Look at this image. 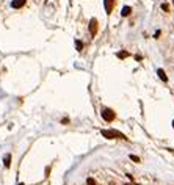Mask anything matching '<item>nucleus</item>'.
<instances>
[{
    "instance_id": "15",
    "label": "nucleus",
    "mask_w": 174,
    "mask_h": 185,
    "mask_svg": "<svg viewBox=\"0 0 174 185\" xmlns=\"http://www.w3.org/2000/svg\"><path fill=\"white\" fill-rule=\"evenodd\" d=\"M19 185H25V183H19Z\"/></svg>"
},
{
    "instance_id": "14",
    "label": "nucleus",
    "mask_w": 174,
    "mask_h": 185,
    "mask_svg": "<svg viewBox=\"0 0 174 185\" xmlns=\"http://www.w3.org/2000/svg\"><path fill=\"white\" fill-rule=\"evenodd\" d=\"M127 185H138V183H127Z\"/></svg>"
},
{
    "instance_id": "10",
    "label": "nucleus",
    "mask_w": 174,
    "mask_h": 185,
    "mask_svg": "<svg viewBox=\"0 0 174 185\" xmlns=\"http://www.w3.org/2000/svg\"><path fill=\"white\" fill-rule=\"evenodd\" d=\"M118 57H119V58H126V57H129V52H119Z\"/></svg>"
},
{
    "instance_id": "13",
    "label": "nucleus",
    "mask_w": 174,
    "mask_h": 185,
    "mask_svg": "<svg viewBox=\"0 0 174 185\" xmlns=\"http://www.w3.org/2000/svg\"><path fill=\"white\" fill-rule=\"evenodd\" d=\"M130 158H132V160H133V161H140V158H138V157H137V155H130Z\"/></svg>"
},
{
    "instance_id": "12",
    "label": "nucleus",
    "mask_w": 174,
    "mask_h": 185,
    "mask_svg": "<svg viewBox=\"0 0 174 185\" xmlns=\"http://www.w3.org/2000/svg\"><path fill=\"white\" fill-rule=\"evenodd\" d=\"M168 8H169V6H168L166 3H163V5H162V10H163V11H168Z\"/></svg>"
},
{
    "instance_id": "11",
    "label": "nucleus",
    "mask_w": 174,
    "mask_h": 185,
    "mask_svg": "<svg viewBox=\"0 0 174 185\" xmlns=\"http://www.w3.org/2000/svg\"><path fill=\"white\" fill-rule=\"evenodd\" d=\"M86 183H88V185H96V180H94L93 177H89V179L86 180Z\"/></svg>"
},
{
    "instance_id": "17",
    "label": "nucleus",
    "mask_w": 174,
    "mask_h": 185,
    "mask_svg": "<svg viewBox=\"0 0 174 185\" xmlns=\"http://www.w3.org/2000/svg\"><path fill=\"white\" fill-rule=\"evenodd\" d=\"M172 3H174V2H172Z\"/></svg>"
},
{
    "instance_id": "5",
    "label": "nucleus",
    "mask_w": 174,
    "mask_h": 185,
    "mask_svg": "<svg viewBox=\"0 0 174 185\" xmlns=\"http://www.w3.org/2000/svg\"><path fill=\"white\" fill-rule=\"evenodd\" d=\"M24 5H25V0H13V3H11V6H13V8H16V10L22 8Z\"/></svg>"
},
{
    "instance_id": "4",
    "label": "nucleus",
    "mask_w": 174,
    "mask_h": 185,
    "mask_svg": "<svg viewBox=\"0 0 174 185\" xmlns=\"http://www.w3.org/2000/svg\"><path fill=\"white\" fill-rule=\"evenodd\" d=\"M105 11L110 14L111 11H113V6H115V0H105Z\"/></svg>"
},
{
    "instance_id": "3",
    "label": "nucleus",
    "mask_w": 174,
    "mask_h": 185,
    "mask_svg": "<svg viewBox=\"0 0 174 185\" xmlns=\"http://www.w3.org/2000/svg\"><path fill=\"white\" fill-rule=\"evenodd\" d=\"M89 33H91V36H96V33H97V19L89 20Z\"/></svg>"
},
{
    "instance_id": "1",
    "label": "nucleus",
    "mask_w": 174,
    "mask_h": 185,
    "mask_svg": "<svg viewBox=\"0 0 174 185\" xmlns=\"http://www.w3.org/2000/svg\"><path fill=\"white\" fill-rule=\"evenodd\" d=\"M101 133H102L105 138H110V140H113V138H121V140H127L126 135H122V133L118 132V130H101Z\"/></svg>"
},
{
    "instance_id": "7",
    "label": "nucleus",
    "mask_w": 174,
    "mask_h": 185,
    "mask_svg": "<svg viewBox=\"0 0 174 185\" xmlns=\"http://www.w3.org/2000/svg\"><path fill=\"white\" fill-rule=\"evenodd\" d=\"M157 74H159V77H160L163 82H166V80H168V77H166V74H165V71H163V69H159V71H157Z\"/></svg>"
},
{
    "instance_id": "16",
    "label": "nucleus",
    "mask_w": 174,
    "mask_h": 185,
    "mask_svg": "<svg viewBox=\"0 0 174 185\" xmlns=\"http://www.w3.org/2000/svg\"><path fill=\"white\" fill-rule=\"evenodd\" d=\"M172 127H174V121H172Z\"/></svg>"
},
{
    "instance_id": "2",
    "label": "nucleus",
    "mask_w": 174,
    "mask_h": 185,
    "mask_svg": "<svg viewBox=\"0 0 174 185\" xmlns=\"http://www.w3.org/2000/svg\"><path fill=\"white\" fill-rule=\"evenodd\" d=\"M102 118H104L107 123H111V121L116 118V114H115L113 110H110V108H104V110H102Z\"/></svg>"
},
{
    "instance_id": "9",
    "label": "nucleus",
    "mask_w": 174,
    "mask_h": 185,
    "mask_svg": "<svg viewBox=\"0 0 174 185\" xmlns=\"http://www.w3.org/2000/svg\"><path fill=\"white\" fill-rule=\"evenodd\" d=\"M76 45H77V50H82V49H83V44H82V41H76Z\"/></svg>"
},
{
    "instance_id": "6",
    "label": "nucleus",
    "mask_w": 174,
    "mask_h": 185,
    "mask_svg": "<svg viewBox=\"0 0 174 185\" xmlns=\"http://www.w3.org/2000/svg\"><path fill=\"white\" fill-rule=\"evenodd\" d=\"M130 13H132V8H130V6H124V8H122V11H121V14H122L124 17L129 16Z\"/></svg>"
},
{
    "instance_id": "8",
    "label": "nucleus",
    "mask_w": 174,
    "mask_h": 185,
    "mask_svg": "<svg viewBox=\"0 0 174 185\" xmlns=\"http://www.w3.org/2000/svg\"><path fill=\"white\" fill-rule=\"evenodd\" d=\"M10 161H11V157H10V154H8V155H5V158H3V163H5L7 168H10V165H11Z\"/></svg>"
}]
</instances>
